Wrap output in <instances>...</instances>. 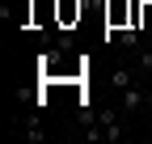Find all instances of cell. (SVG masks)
Here are the masks:
<instances>
[{"label":"cell","mask_w":152,"mask_h":144,"mask_svg":"<svg viewBox=\"0 0 152 144\" xmlns=\"http://www.w3.org/2000/svg\"><path fill=\"white\" fill-rule=\"evenodd\" d=\"M144 102H148V93H144L140 85H131V89L118 93V110H123V115H135V110H144Z\"/></svg>","instance_id":"1"},{"label":"cell","mask_w":152,"mask_h":144,"mask_svg":"<svg viewBox=\"0 0 152 144\" xmlns=\"http://www.w3.org/2000/svg\"><path fill=\"white\" fill-rule=\"evenodd\" d=\"M144 110H148V119H152V93H148V102H144Z\"/></svg>","instance_id":"8"},{"label":"cell","mask_w":152,"mask_h":144,"mask_svg":"<svg viewBox=\"0 0 152 144\" xmlns=\"http://www.w3.org/2000/svg\"><path fill=\"white\" fill-rule=\"evenodd\" d=\"M135 68L140 72H152V47H140L135 51Z\"/></svg>","instance_id":"6"},{"label":"cell","mask_w":152,"mask_h":144,"mask_svg":"<svg viewBox=\"0 0 152 144\" xmlns=\"http://www.w3.org/2000/svg\"><path fill=\"white\" fill-rule=\"evenodd\" d=\"M55 47H59V51H72V47H76V38H72V34H59V38H55Z\"/></svg>","instance_id":"7"},{"label":"cell","mask_w":152,"mask_h":144,"mask_svg":"<svg viewBox=\"0 0 152 144\" xmlns=\"http://www.w3.org/2000/svg\"><path fill=\"white\" fill-rule=\"evenodd\" d=\"M42 136H47L42 119H38V115H30V119H26V140H30V144H42Z\"/></svg>","instance_id":"5"},{"label":"cell","mask_w":152,"mask_h":144,"mask_svg":"<svg viewBox=\"0 0 152 144\" xmlns=\"http://www.w3.org/2000/svg\"><path fill=\"white\" fill-rule=\"evenodd\" d=\"M135 72H140V68H114V72H110V93L131 89V85H135Z\"/></svg>","instance_id":"2"},{"label":"cell","mask_w":152,"mask_h":144,"mask_svg":"<svg viewBox=\"0 0 152 144\" xmlns=\"http://www.w3.org/2000/svg\"><path fill=\"white\" fill-rule=\"evenodd\" d=\"M80 13H85V4H80V0H59V26H64V30L80 21Z\"/></svg>","instance_id":"3"},{"label":"cell","mask_w":152,"mask_h":144,"mask_svg":"<svg viewBox=\"0 0 152 144\" xmlns=\"http://www.w3.org/2000/svg\"><path fill=\"white\" fill-rule=\"evenodd\" d=\"M118 47H123V51H140V47H144V43H140V26H123V30H118Z\"/></svg>","instance_id":"4"}]
</instances>
